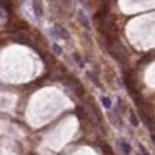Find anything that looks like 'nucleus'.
Masks as SVG:
<instances>
[{"label": "nucleus", "mask_w": 155, "mask_h": 155, "mask_svg": "<svg viewBox=\"0 0 155 155\" xmlns=\"http://www.w3.org/2000/svg\"><path fill=\"white\" fill-rule=\"evenodd\" d=\"M33 12L36 17H42L43 16V6L40 0H33Z\"/></svg>", "instance_id": "obj_3"}, {"label": "nucleus", "mask_w": 155, "mask_h": 155, "mask_svg": "<svg viewBox=\"0 0 155 155\" xmlns=\"http://www.w3.org/2000/svg\"><path fill=\"white\" fill-rule=\"evenodd\" d=\"M119 145H121V150L124 151V155H129V154H131V145L128 144L125 139H122L121 142H119Z\"/></svg>", "instance_id": "obj_4"}, {"label": "nucleus", "mask_w": 155, "mask_h": 155, "mask_svg": "<svg viewBox=\"0 0 155 155\" xmlns=\"http://www.w3.org/2000/svg\"><path fill=\"white\" fill-rule=\"evenodd\" d=\"M88 76H89V79H91V81H92V82L96 85V86H101V82L98 81V79H96V75H94L92 72H88Z\"/></svg>", "instance_id": "obj_8"}, {"label": "nucleus", "mask_w": 155, "mask_h": 155, "mask_svg": "<svg viewBox=\"0 0 155 155\" xmlns=\"http://www.w3.org/2000/svg\"><path fill=\"white\" fill-rule=\"evenodd\" d=\"M55 36H58V38H61V39H65V40H68V39L71 38L69 32L63 26H61V25H55Z\"/></svg>", "instance_id": "obj_1"}, {"label": "nucleus", "mask_w": 155, "mask_h": 155, "mask_svg": "<svg viewBox=\"0 0 155 155\" xmlns=\"http://www.w3.org/2000/svg\"><path fill=\"white\" fill-rule=\"evenodd\" d=\"M101 101H102V105L105 106L106 109H111V106H112V102L109 98H106V96H102L101 98Z\"/></svg>", "instance_id": "obj_5"}, {"label": "nucleus", "mask_w": 155, "mask_h": 155, "mask_svg": "<svg viewBox=\"0 0 155 155\" xmlns=\"http://www.w3.org/2000/svg\"><path fill=\"white\" fill-rule=\"evenodd\" d=\"M138 155H141V154H138Z\"/></svg>", "instance_id": "obj_11"}, {"label": "nucleus", "mask_w": 155, "mask_h": 155, "mask_svg": "<svg viewBox=\"0 0 155 155\" xmlns=\"http://www.w3.org/2000/svg\"><path fill=\"white\" fill-rule=\"evenodd\" d=\"M78 16H79V22L82 23V26L85 29H91V23H89V19H88V16H86V13L83 10H79V13H78Z\"/></svg>", "instance_id": "obj_2"}, {"label": "nucleus", "mask_w": 155, "mask_h": 155, "mask_svg": "<svg viewBox=\"0 0 155 155\" xmlns=\"http://www.w3.org/2000/svg\"><path fill=\"white\" fill-rule=\"evenodd\" d=\"M139 151H141V155H150V154H148V151L145 150L142 145H139Z\"/></svg>", "instance_id": "obj_10"}, {"label": "nucleus", "mask_w": 155, "mask_h": 155, "mask_svg": "<svg viewBox=\"0 0 155 155\" xmlns=\"http://www.w3.org/2000/svg\"><path fill=\"white\" fill-rule=\"evenodd\" d=\"M129 121H131V124H132L134 127H138V118H137V115L134 114V112H131V115H129Z\"/></svg>", "instance_id": "obj_7"}, {"label": "nucleus", "mask_w": 155, "mask_h": 155, "mask_svg": "<svg viewBox=\"0 0 155 155\" xmlns=\"http://www.w3.org/2000/svg\"><path fill=\"white\" fill-rule=\"evenodd\" d=\"M73 61H75V62L78 63V65H79V68H83V66H85V63H83L82 58L78 55V53H73Z\"/></svg>", "instance_id": "obj_6"}, {"label": "nucleus", "mask_w": 155, "mask_h": 155, "mask_svg": "<svg viewBox=\"0 0 155 155\" xmlns=\"http://www.w3.org/2000/svg\"><path fill=\"white\" fill-rule=\"evenodd\" d=\"M52 48H53V52H55L56 55H62V48H61V46H58L56 43H53V46H52Z\"/></svg>", "instance_id": "obj_9"}]
</instances>
